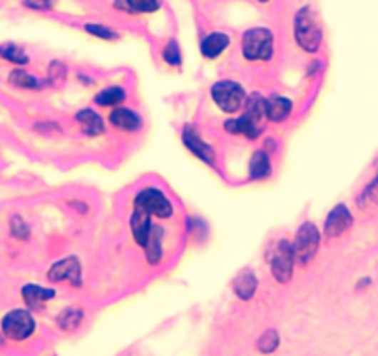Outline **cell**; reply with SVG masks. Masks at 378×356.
Instances as JSON below:
<instances>
[{
    "instance_id": "7",
    "label": "cell",
    "mask_w": 378,
    "mask_h": 356,
    "mask_svg": "<svg viewBox=\"0 0 378 356\" xmlns=\"http://www.w3.org/2000/svg\"><path fill=\"white\" fill-rule=\"evenodd\" d=\"M134 206L143 208L145 212H148L150 215H156V218H171L173 215L171 200L167 199L162 191L154 190V188L139 191L134 200Z\"/></svg>"
},
{
    "instance_id": "19",
    "label": "cell",
    "mask_w": 378,
    "mask_h": 356,
    "mask_svg": "<svg viewBox=\"0 0 378 356\" xmlns=\"http://www.w3.org/2000/svg\"><path fill=\"white\" fill-rule=\"evenodd\" d=\"M162 228L153 227L150 236H148L147 243H145V255H147L148 264H158L162 260Z\"/></svg>"
},
{
    "instance_id": "24",
    "label": "cell",
    "mask_w": 378,
    "mask_h": 356,
    "mask_svg": "<svg viewBox=\"0 0 378 356\" xmlns=\"http://www.w3.org/2000/svg\"><path fill=\"white\" fill-rule=\"evenodd\" d=\"M278 343H280V336H278L277 330L271 329L265 330V332L260 336L256 347H258V351L263 352V355H271V352H275V349L278 347Z\"/></svg>"
},
{
    "instance_id": "6",
    "label": "cell",
    "mask_w": 378,
    "mask_h": 356,
    "mask_svg": "<svg viewBox=\"0 0 378 356\" xmlns=\"http://www.w3.org/2000/svg\"><path fill=\"white\" fill-rule=\"evenodd\" d=\"M293 265H295V253L293 245L287 240L278 241L275 250L271 255V271L272 277L277 278L278 283L286 284L293 277Z\"/></svg>"
},
{
    "instance_id": "14",
    "label": "cell",
    "mask_w": 378,
    "mask_h": 356,
    "mask_svg": "<svg viewBox=\"0 0 378 356\" xmlns=\"http://www.w3.org/2000/svg\"><path fill=\"white\" fill-rule=\"evenodd\" d=\"M54 295H56L54 290L36 286V284H28V286L23 288L24 302H26L28 306H32V308H37V306H41L43 302L51 301Z\"/></svg>"
},
{
    "instance_id": "15",
    "label": "cell",
    "mask_w": 378,
    "mask_h": 356,
    "mask_svg": "<svg viewBox=\"0 0 378 356\" xmlns=\"http://www.w3.org/2000/svg\"><path fill=\"white\" fill-rule=\"evenodd\" d=\"M230 45V39H228V36H225V34H210V36L206 37L203 41V45H200V51H203V54L206 56V58H217L219 54H223L225 52L226 46Z\"/></svg>"
},
{
    "instance_id": "21",
    "label": "cell",
    "mask_w": 378,
    "mask_h": 356,
    "mask_svg": "<svg viewBox=\"0 0 378 356\" xmlns=\"http://www.w3.org/2000/svg\"><path fill=\"white\" fill-rule=\"evenodd\" d=\"M271 173V163H269V156L263 151L252 154V160H250V176L254 180L258 178H265V176Z\"/></svg>"
},
{
    "instance_id": "16",
    "label": "cell",
    "mask_w": 378,
    "mask_h": 356,
    "mask_svg": "<svg viewBox=\"0 0 378 356\" xmlns=\"http://www.w3.org/2000/svg\"><path fill=\"white\" fill-rule=\"evenodd\" d=\"M76 119H78L80 128H82L83 134H88V136H91V138H95V136H98V134H102V132H104V123H102L101 117H98L93 110L78 111Z\"/></svg>"
},
{
    "instance_id": "13",
    "label": "cell",
    "mask_w": 378,
    "mask_h": 356,
    "mask_svg": "<svg viewBox=\"0 0 378 356\" xmlns=\"http://www.w3.org/2000/svg\"><path fill=\"white\" fill-rule=\"evenodd\" d=\"M256 286H258V280H256V275H254L250 269H243V271H240L237 277L234 278L235 295L243 299V301L252 299L254 292H256Z\"/></svg>"
},
{
    "instance_id": "30",
    "label": "cell",
    "mask_w": 378,
    "mask_h": 356,
    "mask_svg": "<svg viewBox=\"0 0 378 356\" xmlns=\"http://www.w3.org/2000/svg\"><path fill=\"white\" fill-rule=\"evenodd\" d=\"M163 58L167 60V63H171V65L180 63V51H178V46H176L175 41H171L165 46V51H163Z\"/></svg>"
},
{
    "instance_id": "25",
    "label": "cell",
    "mask_w": 378,
    "mask_h": 356,
    "mask_svg": "<svg viewBox=\"0 0 378 356\" xmlns=\"http://www.w3.org/2000/svg\"><path fill=\"white\" fill-rule=\"evenodd\" d=\"M358 204H360L364 210H371L377 208L378 206V175L373 182H371L367 188L364 190V193L360 195V199H358Z\"/></svg>"
},
{
    "instance_id": "22",
    "label": "cell",
    "mask_w": 378,
    "mask_h": 356,
    "mask_svg": "<svg viewBox=\"0 0 378 356\" xmlns=\"http://www.w3.org/2000/svg\"><path fill=\"white\" fill-rule=\"evenodd\" d=\"M9 83L15 86V88H23V89H39L41 88V83L37 82L34 78L32 74L26 73V71H14V73L9 74Z\"/></svg>"
},
{
    "instance_id": "4",
    "label": "cell",
    "mask_w": 378,
    "mask_h": 356,
    "mask_svg": "<svg viewBox=\"0 0 378 356\" xmlns=\"http://www.w3.org/2000/svg\"><path fill=\"white\" fill-rule=\"evenodd\" d=\"M212 98L223 111L234 113V111L240 110L241 106H245L247 93H245L243 86H240L237 82L221 80V82H217L212 88Z\"/></svg>"
},
{
    "instance_id": "10",
    "label": "cell",
    "mask_w": 378,
    "mask_h": 356,
    "mask_svg": "<svg viewBox=\"0 0 378 356\" xmlns=\"http://www.w3.org/2000/svg\"><path fill=\"white\" fill-rule=\"evenodd\" d=\"M352 225V215L345 204H337L332 212L328 213L327 223H325V236L337 238Z\"/></svg>"
},
{
    "instance_id": "1",
    "label": "cell",
    "mask_w": 378,
    "mask_h": 356,
    "mask_svg": "<svg viewBox=\"0 0 378 356\" xmlns=\"http://www.w3.org/2000/svg\"><path fill=\"white\" fill-rule=\"evenodd\" d=\"M245 113L237 119H230L225 123V128L230 134H240L249 139H256L263 132L265 126V117H267V106L260 95H250L245 101Z\"/></svg>"
},
{
    "instance_id": "28",
    "label": "cell",
    "mask_w": 378,
    "mask_h": 356,
    "mask_svg": "<svg viewBox=\"0 0 378 356\" xmlns=\"http://www.w3.org/2000/svg\"><path fill=\"white\" fill-rule=\"evenodd\" d=\"M65 74H67L65 65L61 61H52L51 67H48V83L52 88H60L65 82Z\"/></svg>"
},
{
    "instance_id": "29",
    "label": "cell",
    "mask_w": 378,
    "mask_h": 356,
    "mask_svg": "<svg viewBox=\"0 0 378 356\" xmlns=\"http://www.w3.org/2000/svg\"><path fill=\"white\" fill-rule=\"evenodd\" d=\"M86 32H89L91 36L102 37V39H116L117 34L108 26H101V24H86Z\"/></svg>"
},
{
    "instance_id": "5",
    "label": "cell",
    "mask_w": 378,
    "mask_h": 356,
    "mask_svg": "<svg viewBox=\"0 0 378 356\" xmlns=\"http://www.w3.org/2000/svg\"><path fill=\"white\" fill-rule=\"evenodd\" d=\"M321 243V234L314 223H302V227L297 230L295 241H293V253L300 264H308L314 258Z\"/></svg>"
},
{
    "instance_id": "11",
    "label": "cell",
    "mask_w": 378,
    "mask_h": 356,
    "mask_svg": "<svg viewBox=\"0 0 378 356\" xmlns=\"http://www.w3.org/2000/svg\"><path fill=\"white\" fill-rule=\"evenodd\" d=\"M182 138H184V143L185 147L191 151V153L195 154L197 158H200L204 163H210V166H213L215 163V151H213L210 145L206 143V141H203V139L198 138V134L195 132L193 128H185L184 134H182Z\"/></svg>"
},
{
    "instance_id": "18",
    "label": "cell",
    "mask_w": 378,
    "mask_h": 356,
    "mask_svg": "<svg viewBox=\"0 0 378 356\" xmlns=\"http://www.w3.org/2000/svg\"><path fill=\"white\" fill-rule=\"evenodd\" d=\"M110 121L113 126H117L121 130H128V132L139 128V123H141L134 111L126 110V108H116V110L111 111Z\"/></svg>"
},
{
    "instance_id": "23",
    "label": "cell",
    "mask_w": 378,
    "mask_h": 356,
    "mask_svg": "<svg viewBox=\"0 0 378 356\" xmlns=\"http://www.w3.org/2000/svg\"><path fill=\"white\" fill-rule=\"evenodd\" d=\"M125 101V91L121 88H106L95 97V102L101 106H117Z\"/></svg>"
},
{
    "instance_id": "9",
    "label": "cell",
    "mask_w": 378,
    "mask_h": 356,
    "mask_svg": "<svg viewBox=\"0 0 378 356\" xmlns=\"http://www.w3.org/2000/svg\"><path fill=\"white\" fill-rule=\"evenodd\" d=\"M48 278H51L52 283L67 280L69 284L78 288L82 284V268H80V262L74 256L56 262L51 268V271H48Z\"/></svg>"
},
{
    "instance_id": "3",
    "label": "cell",
    "mask_w": 378,
    "mask_h": 356,
    "mask_svg": "<svg viewBox=\"0 0 378 356\" xmlns=\"http://www.w3.org/2000/svg\"><path fill=\"white\" fill-rule=\"evenodd\" d=\"M243 56L247 60L265 61L272 56V34L267 28H252L243 34Z\"/></svg>"
},
{
    "instance_id": "20",
    "label": "cell",
    "mask_w": 378,
    "mask_h": 356,
    "mask_svg": "<svg viewBox=\"0 0 378 356\" xmlns=\"http://www.w3.org/2000/svg\"><path fill=\"white\" fill-rule=\"evenodd\" d=\"M116 4L130 14H148L160 8V0H117Z\"/></svg>"
},
{
    "instance_id": "33",
    "label": "cell",
    "mask_w": 378,
    "mask_h": 356,
    "mask_svg": "<svg viewBox=\"0 0 378 356\" xmlns=\"http://www.w3.org/2000/svg\"><path fill=\"white\" fill-rule=\"evenodd\" d=\"M260 2H267V0H260Z\"/></svg>"
},
{
    "instance_id": "12",
    "label": "cell",
    "mask_w": 378,
    "mask_h": 356,
    "mask_svg": "<svg viewBox=\"0 0 378 356\" xmlns=\"http://www.w3.org/2000/svg\"><path fill=\"white\" fill-rule=\"evenodd\" d=\"M130 227H132V232H134L136 241H138L141 247H145L148 236H150V230H153L150 213L145 212L143 208L134 206V213H132V219H130Z\"/></svg>"
},
{
    "instance_id": "8",
    "label": "cell",
    "mask_w": 378,
    "mask_h": 356,
    "mask_svg": "<svg viewBox=\"0 0 378 356\" xmlns=\"http://www.w3.org/2000/svg\"><path fill=\"white\" fill-rule=\"evenodd\" d=\"M36 329V321L32 314L26 310L9 312L2 320V330L9 340H26Z\"/></svg>"
},
{
    "instance_id": "2",
    "label": "cell",
    "mask_w": 378,
    "mask_h": 356,
    "mask_svg": "<svg viewBox=\"0 0 378 356\" xmlns=\"http://www.w3.org/2000/svg\"><path fill=\"white\" fill-rule=\"evenodd\" d=\"M295 37L300 49L306 52H317L323 41V30L315 17L314 9L302 8L295 17Z\"/></svg>"
},
{
    "instance_id": "27",
    "label": "cell",
    "mask_w": 378,
    "mask_h": 356,
    "mask_svg": "<svg viewBox=\"0 0 378 356\" xmlns=\"http://www.w3.org/2000/svg\"><path fill=\"white\" fill-rule=\"evenodd\" d=\"M80 321H82V312L71 310V308L58 317V323L63 330H74L80 325Z\"/></svg>"
},
{
    "instance_id": "32",
    "label": "cell",
    "mask_w": 378,
    "mask_h": 356,
    "mask_svg": "<svg viewBox=\"0 0 378 356\" xmlns=\"http://www.w3.org/2000/svg\"><path fill=\"white\" fill-rule=\"evenodd\" d=\"M11 228H14V234L17 238H26L28 236V228L24 227V223L19 218H14V223H11Z\"/></svg>"
},
{
    "instance_id": "26",
    "label": "cell",
    "mask_w": 378,
    "mask_h": 356,
    "mask_svg": "<svg viewBox=\"0 0 378 356\" xmlns=\"http://www.w3.org/2000/svg\"><path fill=\"white\" fill-rule=\"evenodd\" d=\"M0 56H2L4 60L14 61V63H19V65L28 63V56L24 54L23 49H19L17 45H11V43L0 46Z\"/></svg>"
},
{
    "instance_id": "31",
    "label": "cell",
    "mask_w": 378,
    "mask_h": 356,
    "mask_svg": "<svg viewBox=\"0 0 378 356\" xmlns=\"http://www.w3.org/2000/svg\"><path fill=\"white\" fill-rule=\"evenodd\" d=\"M56 0H24V6L32 9H51Z\"/></svg>"
},
{
    "instance_id": "17",
    "label": "cell",
    "mask_w": 378,
    "mask_h": 356,
    "mask_svg": "<svg viewBox=\"0 0 378 356\" xmlns=\"http://www.w3.org/2000/svg\"><path fill=\"white\" fill-rule=\"evenodd\" d=\"M265 106H267V117L271 121H280L286 119L291 113V101L286 97H278V95H272L271 98L265 101Z\"/></svg>"
}]
</instances>
